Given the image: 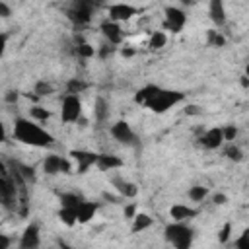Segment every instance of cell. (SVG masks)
I'll use <instances>...</instances> for the list:
<instances>
[{"mask_svg": "<svg viewBox=\"0 0 249 249\" xmlns=\"http://www.w3.org/2000/svg\"><path fill=\"white\" fill-rule=\"evenodd\" d=\"M111 137L124 146H139V139L127 121H117L111 127Z\"/></svg>", "mask_w": 249, "mask_h": 249, "instance_id": "cell-4", "label": "cell"}, {"mask_svg": "<svg viewBox=\"0 0 249 249\" xmlns=\"http://www.w3.org/2000/svg\"><path fill=\"white\" fill-rule=\"evenodd\" d=\"M93 115L97 123H105L109 119V103L103 97H97L93 103Z\"/></svg>", "mask_w": 249, "mask_h": 249, "instance_id": "cell-19", "label": "cell"}, {"mask_svg": "<svg viewBox=\"0 0 249 249\" xmlns=\"http://www.w3.org/2000/svg\"><path fill=\"white\" fill-rule=\"evenodd\" d=\"M166 43H168L166 33H164V31H154V33L150 35V43H148V47L156 51V49H162Z\"/></svg>", "mask_w": 249, "mask_h": 249, "instance_id": "cell-24", "label": "cell"}, {"mask_svg": "<svg viewBox=\"0 0 249 249\" xmlns=\"http://www.w3.org/2000/svg\"><path fill=\"white\" fill-rule=\"evenodd\" d=\"M170 214H171V218L175 222H185V220L197 216V210L191 208V206H187V204H173L171 210H170Z\"/></svg>", "mask_w": 249, "mask_h": 249, "instance_id": "cell-17", "label": "cell"}, {"mask_svg": "<svg viewBox=\"0 0 249 249\" xmlns=\"http://www.w3.org/2000/svg\"><path fill=\"white\" fill-rule=\"evenodd\" d=\"M14 139L20 140L22 144L37 146V148H51L55 144V137L43 131L39 124H35L30 119L18 117L14 123Z\"/></svg>", "mask_w": 249, "mask_h": 249, "instance_id": "cell-2", "label": "cell"}, {"mask_svg": "<svg viewBox=\"0 0 249 249\" xmlns=\"http://www.w3.org/2000/svg\"><path fill=\"white\" fill-rule=\"evenodd\" d=\"M113 51H115V49H113L111 45H103V47L99 49V57H101V59H107V57H109Z\"/></svg>", "mask_w": 249, "mask_h": 249, "instance_id": "cell-35", "label": "cell"}, {"mask_svg": "<svg viewBox=\"0 0 249 249\" xmlns=\"http://www.w3.org/2000/svg\"><path fill=\"white\" fill-rule=\"evenodd\" d=\"M241 86L243 88H249V78L247 76H241Z\"/></svg>", "mask_w": 249, "mask_h": 249, "instance_id": "cell-45", "label": "cell"}, {"mask_svg": "<svg viewBox=\"0 0 249 249\" xmlns=\"http://www.w3.org/2000/svg\"><path fill=\"white\" fill-rule=\"evenodd\" d=\"M12 14V10H10V6L6 4V2H0V16L2 18H8Z\"/></svg>", "mask_w": 249, "mask_h": 249, "instance_id": "cell-36", "label": "cell"}, {"mask_svg": "<svg viewBox=\"0 0 249 249\" xmlns=\"http://www.w3.org/2000/svg\"><path fill=\"white\" fill-rule=\"evenodd\" d=\"M185 99V95L181 92H175V90H164L160 86H154V84H148L144 86L142 90L137 92L135 95V101L137 103H142L146 105L148 109L156 111V113H164L168 109H171L173 105L181 103Z\"/></svg>", "mask_w": 249, "mask_h": 249, "instance_id": "cell-1", "label": "cell"}, {"mask_svg": "<svg viewBox=\"0 0 249 249\" xmlns=\"http://www.w3.org/2000/svg\"><path fill=\"white\" fill-rule=\"evenodd\" d=\"M206 37H208V45H212V47H224L226 45V39L218 30H208Z\"/></svg>", "mask_w": 249, "mask_h": 249, "instance_id": "cell-26", "label": "cell"}, {"mask_svg": "<svg viewBox=\"0 0 249 249\" xmlns=\"http://www.w3.org/2000/svg\"><path fill=\"white\" fill-rule=\"evenodd\" d=\"M222 142H224V131H222V129H218V127H214V129L206 131V133L201 137V144H202L204 148H208V150L218 148Z\"/></svg>", "mask_w": 249, "mask_h": 249, "instance_id": "cell-13", "label": "cell"}, {"mask_svg": "<svg viewBox=\"0 0 249 249\" xmlns=\"http://www.w3.org/2000/svg\"><path fill=\"white\" fill-rule=\"evenodd\" d=\"M51 93H53V86H51L49 82H45V80H39V82L35 84V95L43 97V95H51Z\"/></svg>", "mask_w": 249, "mask_h": 249, "instance_id": "cell-29", "label": "cell"}, {"mask_svg": "<svg viewBox=\"0 0 249 249\" xmlns=\"http://www.w3.org/2000/svg\"><path fill=\"white\" fill-rule=\"evenodd\" d=\"M76 53H78V57H82V59H90V57H93V55H95L93 47H92V45H88V43H80V45L76 47Z\"/></svg>", "mask_w": 249, "mask_h": 249, "instance_id": "cell-30", "label": "cell"}, {"mask_svg": "<svg viewBox=\"0 0 249 249\" xmlns=\"http://www.w3.org/2000/svg\"><path fill=\"white\" fill-rule=\"evenodd\" d=\"M164 235H166V239H168L175 249H191L195 232H193V228H189V226L183 224V222H173V224L166 226Z\"/></svg>", "mask_w": 249, "mask_h": 249, "instance_id": "cell-3", "label": "cell"}, {"mask_svg": "<svg viewBox=\"0 0 249 249\" xmlns=\"http://www.w3.org/2000/svg\"><path fill=\"white\" fill-rule=\"evenodd\" d=\"M245 76H247V78H249V64H247V66H245Z\"/></svg>", "mask_w": 249, "mask_h": 249, "instance_id": "cell-46", "label": "cell"}, {"mask_svg": "<svg viewBox=\"0 0 249 249\" xmlns=\"http://www.w3.org/2000/svg\"><path fill=\"white\" fill-rule=\"evenodd\" d=\"M208 16H210V20H212L218 28H222V26L226 24V10H224V4L220 2V0H212V2H210Z\"/></svg>", "mask_w": 249, "mask_h": 249, "instance_id": "cell-15", "label": "cell"}, {"mask_svg": "<svg viewBox=\"0 0 249 249\" xmlns=\"http://www.w3.org/2000/svg\"><path fill=\"white\" fill-rule=\"evenodd\" d=\"M70 162L62 156H57V154H49L45 160H43V171L49 173V175H57V173H70Z\"/></svg>", "mask_w": 249, "mask_h": 249, "instance_id": "cell-8", "label": "cell"}, {"mask_svg": "<svg viewBox=\"0 0 249 249\" xmlns=\"http://www.w3.org/2000/svg\"><path fill=\"white\" fill-rule=\"evenodd\" d=\"M111 183H113V187H115L123 197H127V199L135 197V195H137V191H139L135 183H131V181H127V179H123V177H113V179H111Z\"/></svg>", "mask_w": 249, "mask_h": 249, "instance_id": "cell-14", "label": "cell"}, {"mask_svg": "<svg viewBox=\"0 0 249 249\" xmlns=\"http://www.w3.org/2000/svg\"><path fill=\"white\" fill-rule=\"evenodd\" d=\"M226 158H230V160H233V162H241L243 160V154H241V150L237 148V146H233V144H230L228 148H226Z\"/></svg>", "mask_w": 249, "mask_h": 249, "instance_id": "cell-31", "label": "cell"}, {"mask_svg": "<svg viewBox=\"0 0 249 249\" xmlns=\"http://www.w3.org/2000/svg\"><path fill=\"white\" fill-rule=\"evenodd\" d=\"M93 8H95V4H92V2H84V0H80V2H74V4L68 8V12H66V14H68L70 22H74V24H78V26H84V24H88V22H90Z\"/></svg>", "mask_w": 249, "mask_h": 249, "instance_id": "cell-6", "label": "cell"}, {"mask_svg": "<svg viewBox=\"0 0 249 249\" xmlns=\"http://www.w3.org/2000/svg\"><path fill=\"white\" fill-rule=\"evenodd\" d=\"M226 201H228L226 195H222V193H216V195H214V202H216V204H226Z\"/></svg>", "mask_w": 249, "mask_h": 249, "instance_id": "cell-40", "label": "cell"}, {"mask_svg": "<svg viewBox=\"0 0 249 249\" xmlns=\"http://www.w3.org/2000/svg\"><path fill=\"white\" fill-rule=\"evenodd\" d=\"M4 99H6L8 103H16V101H18V92H14V90H10V92H6V95H4Z\"/></svg>", "mask_w": 249, "mask_h": 249, "instance_id": "cell-37", "label": "cell"}, {"mask_svg": "<svg viewBox=\"0 0 249 249\" xmlns=\"http://www.w3.org/2000/svg\"><path fill=\"white\" fill-rule=\"evenodd\" d=\"M30 115H31V119H35V121H47L49 117H51V113L47 111V109H43V107H39V105H33L31 109H30Z\"/></svg>", "mask_w": 249, "mask_h": 249, "instance_id": "cell-27", "label": "cell"}, {"mask_svg": "<svg viewBox=\"0 0 249 249\" xmlns=\"http://www.w3.org/2000/svg\"><path fill=\"white\" fill-rule=\"evenodd\" d=\"M103 199H105V201H111V202H117V199H115L113 195H109V193H103Z\"/></svg>", "mask_w": 249, "mask_h": 249, "instance_id": "cell-44", "label": "cell"}, {"mask_svg": "<svg viewBox=\"0 0 249 249\" xmlns=\"http://www.w3.org/2000/svg\"><path fill=\"white\" fill-rule=\"evenodd\" d=\"M59 249H74V247H72V245H68V243H64V241L61 239V241H59Z\"/></svg>", "mask_w": 249, "mask_h": 249, "instance_id": "cell-42", "label": "cell"}, {"mask_svg": "<svg viewBox=\"0 0 249 249\" xmlns=\"http://www.w3.org/2000/svg\"><path fill=\"white\" fill-rule=\"evenodd\" d=\"M152 222H154V220H152L148 214H137V216H135V222H133V232H135V233H137V232H142V230L150 228Z\"/></svg>", "mask_w": 249, "mask_h": 249, "instance_id": "cell-22", "label": "cell"}, {"mask_svg": "<svg viewBox=\"0 0 249 249\" xmlns=\"http://www.w3.org/2000/svg\"><path fill=\"white\" fill-rule=\"evenodd\" d=\"M230 233H232V222H226V224L222 226V230L218 232V241H220V243H228Z\"/></svg>", "mask_w": 249, "mask_h": 249, "instance_id": "cell-33", "label": "cell"}, {"mask_svg": "<svg viewBox=\"0 0 249 249\" xmlns=\"http://www.w3.org/2000/svg\"><path fill=\"white\" fill-rule=\"evenodd\" d=\"M185 113H187V115H201V113H202V109H201L199 105H187Z\"/></svg>", "mask_w": 249, "mask_h": 249, "instance_id": "cell-38", "label": "cell"}, {"mask_svg": "<svg viewBox=\"0 0 249 249\" xmlns=\"http://www.w3.org/2000/svg\"><path fill=\"white\" fill-rule=\"evenodd\" d=\"M84 202V199L78 193H62L61 195V206L62 208H80V204Z\"/></svg>", "mask_w": 249, "mask_h": 249, "instance_id": "cell-20", "label": "cell"}, {"mask_svg": "<svg viewBox=\"0 0 249 249\" xmlns=\"http://www.w3.org/2000/svg\"><path fill=\"white\" fill-rule=\"evenodd\" d=\"M137 14V8L131 4H113L109 6V20L113 22H127Z\"/></svg>", "mask_w": 249, "mask_h": 249, "instance_id": "cell-11", "label": "cell"}, {"mask_svg": "<svg viewBox=\"0 0 249 249\" xmlns=\"http://www.w3.org/2000/svg\"><path fill=\"white\" fill-rule=\"evenodd\" d=\"M70 156L76 160L78 164V173H86L88 168L95 166L97 164V156L99 154H93V152H86V150H72Z\"/></svg>", "mask_w": 249, "mask_h": 249, "instance_id": "cell-9", "label": "cell"}, {"mask_svg": "<svg viewBox=\"0 0 249 249\" xmlns=\"http://www.w3.org/2000/svg\"><path fill=\"white\" fill-rule=\"evenodd\" d=\"M66 88H68V93L76 95V93H80V92L86 90V82H82V80H78V78H72V80L66 84Z\"/></svg>", "mask_w": 249, "mask_h": 249, "instance_id": "cell-28", "label": "cell"}, {"mask_svg": "<svg viewBox=\"0 0 249 249\" xmlns=\"http://www.w3.org/2000/svg\"><path fill=\"white\" fill-rule=\"evenodd\" d=\"M101 33L109 39V43H111V45H119V43L123 41V31H121L119 24H117V22H113V20H105V22H101Z\"/></svg>", "mask_w": 249, "mask_h": 249, "instance_id": "cell-12", "label": "cell"}, {"mask_svg": "<svg viewBox=\"0 0 249 249\" xmlns=\"http://www.w3.org/2000/svg\"><path fill=\"white\" fill-rule=\"evenodd\" d=\"M39 226L37 224H30L24 233H22V239H20V249H37L39 247Z\"/></svg>", "mask_w": 249, "mask_h": 249, "instance_id": "cell-10", "label": "cell"}, {"mask_svg": "<svg viewBox=\"0 0 249 249\" xmlns=\"http://www.w3.org/2000/svg\"><path fill=\"white\" fill-rule=\"evenodd\" d=\"M62 121L64 123H78L82 119V103L78 99V95L68 93L62 101Z\"/></svg>", "mask_w": 249, "mask_h": 249, "instance_id": "cell-7", "label": "cell"}, {"mask_svg": "<svg viewBox=\"0 0 249 249\" xmlns=\"http://www.w3.org/2000/svg\"><path fill=\"white\" fill-rule=\"evenodd\" d=\"M95 210H97V204L95 202H86L84 201L80 204V208H78V222H90L93 218Z\"/></svg>", "mask_w": 249, "mask_h": 249, "instance_id": "cell-21", "label": "cell"}, {"mask_svg": "<svg viewBox=\"0 0 249 249\" xmlns=\"http://www.w3.org/2000/svg\"><path fill=\"white\" fill-rule=\"evenodd\" d=\"M164 14H166L164 28H166V30H170L171 33H179V31L185 28V24H187V16H185V12H183L181 8H177V6H166Z\"/></svg>", "mask_w": 249, "mask_h": 249, "instance_id": "cell-5", "label": "cell"}, {"mask_svg": "<svg viewBox=\"0 0 249 249\" xmlns=\"http://www.w3.org/2000/svg\"><path fill=\"white\" fill-rule=\"evenodd\" d=\"M133 55H135L133 49H123V57H133Z\"/></svg>", "mask_w": 249, "mask_h": 249, "instance_id": "cell-43", "label": "cell"}, {"mask_svg": "<svg viewBox=\"0 0 249 249\" xmlns=\"http://www.w3.org/2000/svg\"><path fill=\"white\" fill-rule=\"evenodd\" d=\"M206 195H208V189H206V187L193 185V187L189 189V199L195 201V202H202V201L206 199Z\"/></svg>", "mask_w": 249, "mask_h": 249, "instance_id": "cell-25", "label": "cell"}, {"mask_svg": "<svg viewBox=\"0 0 249 249\" xmlns=\"http://www.w3.org/2000/svg\"><path fill=\"white\" fill-rule=\"evenodd\" d=\"M10 247V237L6 233H0V249H8Z\"/></svg>", "mask_w": 249, "mask_h": 249, "instance_id": "cell-39", "label": "cell"}, {"mask_svg": "<svg viewBox=\"0 0 249 249\" xmlns=\"http://www.w3.org/2000/svg\"><path fill=\"white\" fill-rule=\"evenodd\" d=\"M59 218L66 224V226H74L78 222V210L76 208H61Z\"/></svg>", "mask_w": 249, "mask_h": 249, "instance_id": "cell-23", "label": "cell"}, {"mask_svg": "<svg viewBox=\"0 0 249 249\" xmlns=\"http://www.w3.org/2000/svg\"><path fill=\"white\" fill-rule=\"evenodd\" d=\"M222 131H224V140H233L237 137V129L233 124H228V127H224Z\"/></svg>", "mask_w": 249, "mask_h": 249, "instance_id": "cell-34", "label": "cell"}, {"mask_svg": "<svg viewBox=\"0 0 249 249\" xmlns=\"http://www.w3.org/2000/svg\"><path fill=\"white\" fill-rule=\"evenodd\" d=\"M101 171H111L115 168H121L123 166V160L113 156V154H99L97 156V164H95Z\"/></svg>", "mask_w": 249, "mask_h": 249, "instance_id": "cell-16", "label": "cell"}, {"mask_svg": "<svg viewBox=\"0 0 249 249\" xmlns=\"http://www.w3.org/2000/svg\"><path fill=\"white\" fill-rule=\"evenodd\" d=\"M235 249H249V228H245L243 233L235 239Z\"/></svg>", "mask_w": 249, "mask_h": 249, "instance_id": "cell-32", "label": "cell"}, {"mask_svg": "<svg viewBox=\"0 0 249 249\" xmlns=\"http://www.w3.org/2000/svg\"><path fill=\"white\" fill-rule=\"evenodd\" d=\"M8 166H10L12 170H16V171L24 177L26 183H33V181H35V170H33V168H30V166H26V164H22V162H8Z\"/></svg>", "mask_w": 249, "mask_h": 249, "instance_id": "cell-18", "label": "cell"}, {"mask_svg": "<svg viewBox=\"0 0 249 249\" xmlns=\"http://www.w3.org/2000/svg\"><path fill=\"white\" fill-rule=\"evenodd\" d=\"M124 216H129V218H135L137 214H135V206L133 204H129L127 208H124Z\"/></svg>", "mask_w": 249, "mask_h": 249, "instance_id": "cell-41", "label": "cell"}]
</instances>
